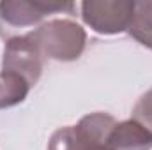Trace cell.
<instances>
[{
	"label": "cell",
	"instance_id": "6da1fadb",
	"mask_svg": "<svg viewBox=\"0 0 152 150\" xmlns=\"http://www.w3.org/2000/svg\"><path fill=\"white\" fill-rule=\"evenodd\" d=\"M41 55L57 62L78 60L85 50L87 34L73 20H50L28 30Z\"/></svg>",
	"mask_w": 152,
	"mask_h": 150
},
{
	"label": "cell",
	"instance_id": "7a4b0ae2",
	"mask_svg": "<svg viewBox=\"0 0 152 150\" xmlns=\"http://www.w3.org/2000/svg\"><path fill=\"white\" fill-rule=\"evenodd\" d=\"M67 12L75 14L73 2H25V0H2L0 2V37L9 41L23 36L25 28L42 25L50 14Z\"/></svg>",
	"mask_w": 152,
	"mask_h": 150
},
{
	"label": "cell",
	"instance_id": "3957f363",
	"mask_svg": "<svg viewBox=\"0 0 152 150\" xmlns=\"http://www.w3.org/2000/svg\"><path fill=\"white\" fill-rule=\"evenodd\" d=\"M133 9V0H87L81 2V18L94 32L113 36L127 30Z\"/></svg>",
	"mask_w": 152,
	"mask_h": 150
},
{
	"label": "cell",
	"instance_id": "277c9868",
	"mask_svg": "<svg viewBox=\"0 0 152 150\" xmlns=\"http://www.w3.org/2000/svg\"><path fill=\"white\" fill-rule=\"evenodd\" d=\"M44 57L28 32L23 36L5 41L4 57H2V71L21 76L30 87H34L42 74Z\"/></svg>",
	"mask_w": 152,
	"mask_h": 150
},
{
	"label": "cell",
	"instance_id": "5b68a950",
	"mask_svg": "<svg viewBox=\"0 0 152 150\" xmlns=\"http://www.w3.org/2000/svg\"><path fill=\"white\" fill-rule=\"evenodd\" d=\"M110 150H151L152 133L136 120H124L115 124L108 140Z\"/></svg>",
	"mask_w": 152,
	"mask_h": 150
},
{
	"label": "cell",
	"instance_id": "8992f818",
	"mask_svg": "<svg viewBox=\"0 0 152 150\" xmlns=\"http://www.w3.org/2000/svg\"><path fill=\"white\" fill-rule=\"evenodd\" d=\"M115 118L108 113L96 111L90 115H85L78 124L76 131L80 133L81 140L88 149L92 147H108L110 134L115 127Z\"/></svg>",
	"mask_w": 152,
	"mask_h": 150
},
{
	"label": "cell",
	"instance_id": "52a82bcc",
	"mask_svg": "<svg viewBox=\"0 0 152 150\" xmlns=\"http://www.w3.org/2000/svg\"><path fill=\"white\" fill-rule=\"evenodd\" d=\"M126 32L142 46L152 50V0L134 2L133 16Z\"/></svg>",
	"mask_w": 152,
	"mask_h": 150
},
{
	"label": "cell",
	"instance_id": "ba28073f",
	"mask_svg": "<svg viewBox=\"0 0 152 150\" xmlns=\"http://www.w3.org/2000/svg\"><path fill=\"white\" fill-rule=\"evenodd\" d=\"M30 85L18 74L0 71V110L23 103L30 92Z\"/></svg>",
	"mask_w": 152,
	"mask_h": 150
},
{
	"label": "cell",
	"instance_id": "9c48e42d",
	"mask_svg": "<svg viewBox=\"0 0 152 150\" xmlns=\"http://www.w3.org/2000/svg\"><path fill=\"white\" fill-rule=\"evenodd\" d=\"M48 150H88V147L76 131V125H66L51 134Z\"/></svg>",
	"mask_w": 152,
	"mask_h": 150
},
{
	"label": "cell",
	"instance_id": "30bf717a",
	"mask_svg": "<svg viewBox=\"0 0 152 150\" xmlns=\"http://www.w3.org/2000/svg\"><path fill=\"white\" fill-rule=\"evenodd\" d=\"M133 120H136L147 131L152 133V88L149 92H145L138 99V103L134 104V108H133Z\"/></svg>",
	"mask_w": 152,
	"mask_h": 150
},
{
	"label": "cell",
	"instance_id": "8fae6325",
	"mask_svg": "<svg viewBox=\"0 0 152 150\" xmlns=\"http://www.w3.org/2000/svg\"><path fill=\"white\" fill-rule=\"evenodd\" d=\"M88 150H110L108 147H92V149H88Z\"/></svg>",
	"mask_w": 152,
	"mask_h": 150
}]
</instances>
